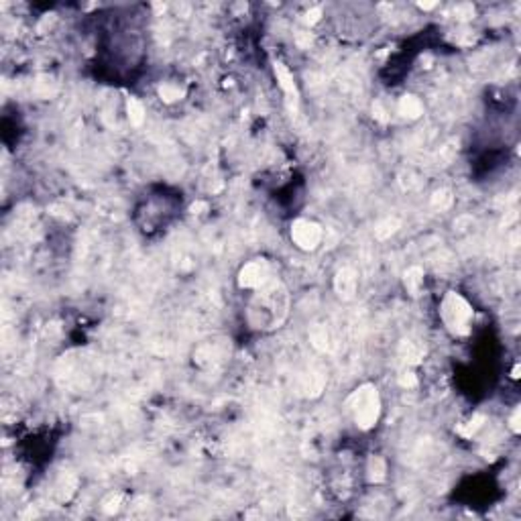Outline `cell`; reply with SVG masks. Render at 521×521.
Returning a JSON list of instances; mask_svg holds the SVG:
<instances>
[{
    "mask_svg": "<svg viewBox=\"0 0 521 521\" xmlns=\"http://www.w3.org/2000/svg\"><path fill=\"white\" fill-rule=\"evenodd\" d=\"M292 239L302 248H314L320 241V228L308 220H299L295 222V228H292Z\"/></svg>",
    "mask_w": 521,
    "mask_h": 521,
    "instance_id": "obj_2",
    "label": "cell"
},
{
    "mask_svg": "<svg viewBox=\"0 0 521 521\" xmlns=\"http://www.w3.org/2000/svg\"><path fill=\"white\" fill-rule=\"evenodd\" d=\"M472 309L464 304V299L460 297H452L446 306H444V320L448 328H454L456 332H466L469 330V322H471Z\"/></svg>",
    "mask_w": 521,
    "mask_h": 521,
    "instance_id": "obj_1",
    "label": "cell"
},
{
    "mask_svg": "<svg viewBox=\"0 0 521 521\" xmlns=\"http://www.w3.org/2000/svg\"><path fill=\"white\" fill-rule=\"evenodd\" d=\"M267 275H269V271H267L265 263L255 260V263H248L243 269L241 283H243L244 287H259V285H263L267 281Z\"/></svg>",
    "mask_w": 521,
    "mask_h": 521,
    "instance_id": "obj_3",
    "label": "cell"
}]
</instances>
